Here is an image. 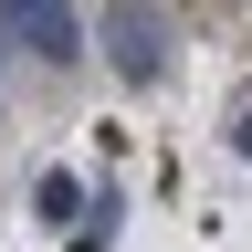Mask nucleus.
I'll use <instances>...</instances> for the list:
<instances>
[{"mask_svg": "<svg viewBox=\"0 0 252 252\" xmlns=\"http://www.w3.org/2000/svg\"><path fill=\"white\" fill-rule=\"evenodd\" d=\"M0 21H11V42L32 63H74L84 53V11L74 0H0Z\"/></svg>", "mask_w": 252, "mask_h": 252, "instance_id": "nucleus-1", "label": "nucleus"}, {"mask_svg": "<svg viewBox=\"0 0 252 252\" xmlns=\"http://www.w3.org/2000/svg\"><path fill=\"white\" fill-rule=\"evenodd\" d=\"M105 63L126 84H158L168 74V21L147 11V0H126V11H105Z\"/></svg>", "mask_w": 252, "mask_h": 252, "instance_id": "nucleus-2", "label": "nucleus"}, {"mask_svg": "<svg viewBox=\"0 0 252 252\" xmlns=\"http://www.w3.org/2000/svg\"><path fill=\"white\" fill-rule=\"evenodd\" d=\"M32 200H42V210H53V220H74V210H84V189H74V179H63V168H53V179H42V189H32Z\"/></svg>", "mask_w": 252, "mask_h": 252, "instance_id": "nucleus-3", "label": "nucleus"}, {"mask_svg": "<svg viewBox=\"0 0 252 252\" xmlns=\"http://www.w3.org/2000/svg\"><path fill=\"white\" fill-rule=\"evenodd\" d=\"M231 147L252 158V94H242V105H231Z\"/></svg>", "mask_w": 252, "mask_h": 252, "instance_id": "nucleus-4", "label": "nucleus"}]
</instances>
